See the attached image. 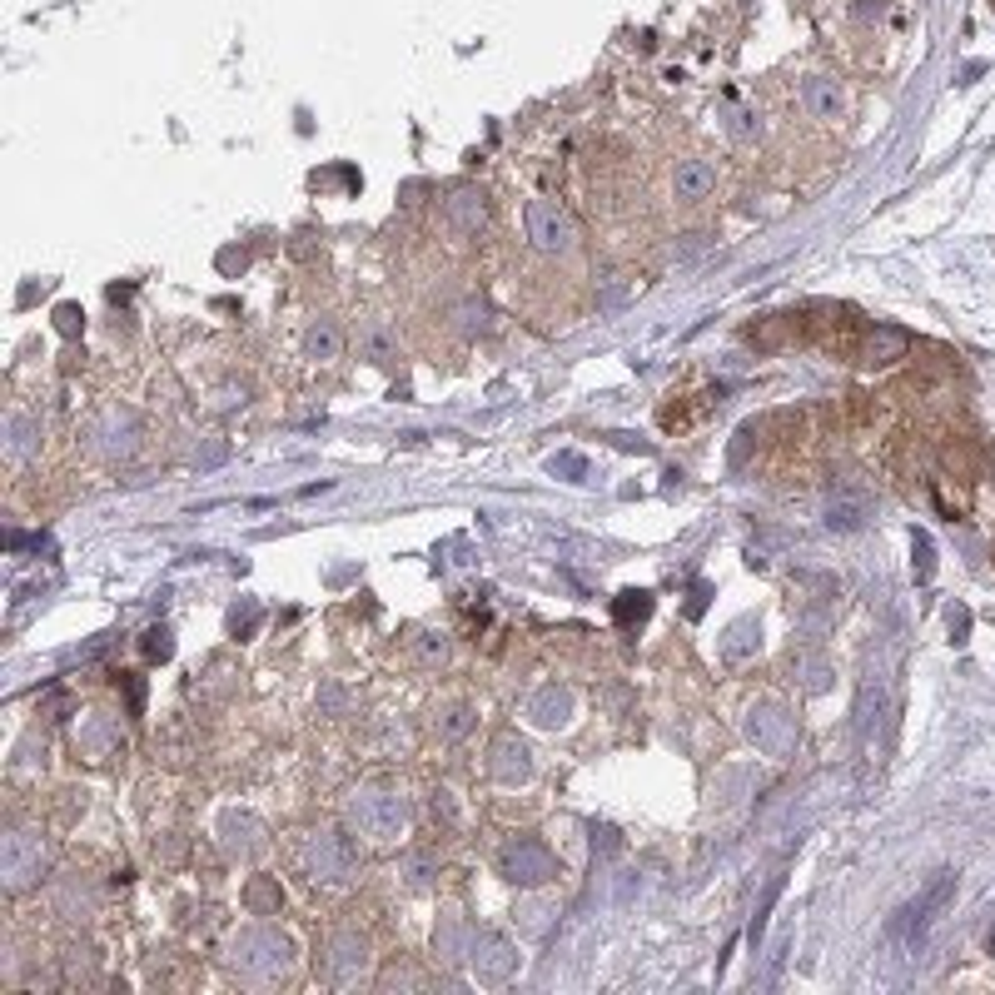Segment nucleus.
<instances>
[{"instance_id": "nucleus-8", "label": "nucleus", "mask_w": 995, "mask_h": 995, "mask_svg": "<svg viewBox=\"0 0 995 995\" xmlns=\"http://www.w3.org/2000/svg\"><path fill=\"white\" fill-rule=\"evenodd\" d=\"M304 348H309V358H324V364H329V358H338V329L334 324H314L309 338H304Z\"/></svg>"}, {"instance_id": "nucleus-9", "label": "nucleus", "mask_w": 995, "mask_h": 995, "mask_svg": "<svg viewBox=\"0 0 995 995\" xmlns=\"http://www.w3.org/2000/svg\"><path fill=\"white\" fill-rule=\"evenodd\" d=\"M648 612H652V598H648V592H622V598H618V622H622V628L642 622Z\"/></svg>"}, {"instance_id": "nucleus-5", "label": "nucleus", "mask_w": 995, "mask_h": 995, "mask_svg": "<svg viewBox=\"0 0 995 995\" xmlns=\"http://www.w3.org/2000/svg\"><path fill=\"white\" fill-rule=\"evenodd\" d=\"M503 871H508V881H548V876H553V856H548L538 841H518L513 851L503 856Z\"/></svg>"}, {"instance_id": "nucleus-3", "label": "nucleus", "mask_w": 995, "mask_h": 995, "mask_svg": "<svg viewBox=\"0 0 995 995\" xmlns=\"http://www.w3.org/2000/svg\"><path fill=\"white\" fill-rule=\"evenodd\" d=\"M672 195L682 199V205H702V199H712V195H717V165H712V160H697V155L677 160V169H672Z\"/></svg>"}, {"instance_id": "nucleus-6", "label": "nucleus", "mask_w": 995, "mask_h": 995, "mask_svg": "<svg viewBox=\"0 0 995 995\" xmlns=\"http://www.w3.org/2000/svg\"><path fill=\"white\" fill-rule=\"evenodd\" d=\"M906 348H911V334L906 329L876 324V329L866 334V344H861V364H896V358H906Z\"/></svg>"}, {"instance_id": "nucleus-4", "label": "nucleus", "mask_w": 995, "mask_h": 995, "mask_svg": "<svg viewBox=\"0 0 995 995\" xmlns=\"http://www.w3.org/2000/svg\"><path fill=\"white\" fill-rule=\"evenodd\" d=\"M443 215H448V225L458 229V235H478L483 225H488V195L473 185L453 189L448 199H443Z\"/></svg>"}, {"instance_id": "nucleus-12", "label": "nucleus", "mask_w": 995, "mask_h": 995, "mask_svg": "<svg viewBox=\"0 0 995 995\" xmlns=\"http://www.w3.org/2000/svg\"><path fill=\"white\" fill-rule=\"evenodd\" d=\"M145 652H150V658H169V632H165V628H155V632H150V642H145Z\"/></svg>"}, {"instance_id": "nucleus-7", "label": "nucleus", "mask_w": 995, "mask_h": 995, "mask_svg": "<svg viewBox=\"0 0 995 995\" xmlns=\"http://www.w3.org/2000/svg\"><path fill=\"white\" fill-rule=\"evenodd\" d=\"M801 100H807L811 120H841L846 115V100H841V85L827 80V75H811L801 85Z\"/></svg>"}, {"instance_id": "nucleus-1", "label": "nucleus", "mask_w": 995, "mask_h": 995, "mask_svg": "<svg viewBox=\"0 0 995 995\" xmlns=\"http://www.w3.org/2000/svg\"><path fill=\"white\" fill-rule=\"evenodd\" d=\"M528 239L543 259H568L578 249V225L558 199H533L528 205Z\"/></svg>"}, {"instance_id": "nucleus-2", "label": "nucleus", "mask_w": 995, "mask_h": 995, "mask_svg": "<svg viewBox=\"0 0 995 995\" xmlns=\"http://www.w3.org/2000/svg\"><path fill=\"white\" fill-rule=\"evenodd\" d=\"M950 896H956V871H940L936 881H930L926 891H920L916 901H911V906H906L901 916L891 920V936H896V940H916L920 930H926L930 920H936V911H940V906L950 901Z\"/></svg>"}, {"instance_id": "nucleus-11", "label": "nucleus", "mask_w": 995, "mask_h": 995, "mask_svg": "<svg viewBox=\"0 0 995 995\" xmlns=\"http://www.w3.org/2000/svg\"><path fill=\"white\" fill-rule=\"evenodd\" d=\"M861 513H866L861 503H836V508H831V528H841V533H851V528H861V523H866Z\"/></svg>"}, {"instance_id": "nucleus-10", "label": "nucleus", "mask_w": 995, "mask_h": 995, "mask_svg": "<svg viewBox=\"0 0 995 995\" xmlns=\"http://www.w3.org/2000/svg\"><path fill=\"white\" fill-rule=\"evenodd\" d=\"M364 354H368V364H394V344H388V334L384 329H368L364 334Z\"/></svg>"}]
</instances>
